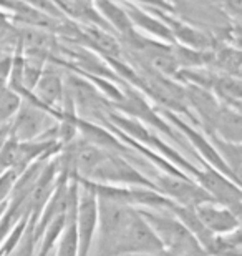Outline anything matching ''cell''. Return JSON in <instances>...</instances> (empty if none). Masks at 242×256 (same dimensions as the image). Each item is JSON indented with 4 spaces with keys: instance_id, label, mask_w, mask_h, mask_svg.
Instances as JSON below:
<instances>
[{
    "instance_id": "3",
    "label": "cell",
    "mask_w": 242,
    "mask_h": 256,
    "mask_svg": "<svg viewBox=\"0 0 242 256\" xmlns=\"http://www.w3.org/2000/svg\"><path fill=\"white\" fill-rule=\"evenodd\" d=\"M158 112L161 114V116L168 122L169 125L174 126V130H178L189 142V145L193 146V150L196 153V156L199 158V162H203V163H206V165L216 168V170L221 172L223 175H226L233 182L241 185V180H238V178L233 175L231 168L226 165L223 158L219 156L218 150L213 146V143L209 142V138L204 135L203 130H199V128L196 125H193L191 122L184 120L183 116H179L178 114H174V112H171V110L159 108Z\"/></svg>"
},
{
    "instance_id": "6",
    "label": "cell",
    "mask_w": 242,
    "mask_h": 256,
    "mask_svg": "<svg viewBox=\"0 0 242 256\" xmlns=\"http://www.w3.org/2000/svg\"><path fill=\"white\" fill-rule=\"evenodd\" d=\"M151 180L159 193L183 206H198L204 202H214L209 193L198 185L191 176H174L158 172L151 176Z\"/></svg>"
},
{
    "instance_id": "15",
    "label": "cell",
    "mask_w": 242,
    "mask_h": 256,
    "mask_svg": "<svg viewBox=\"0 0 242 256\" xmlns=\"http://www.w3.org/2000/svg\"><path fill=\"white\" fill-rule=\"evenodd\" d=\"M206 256H242L241 228L226 234H216Z\"/></svg>"
},
{
    "instance_id": "13",
    "label": "cell",
    "mask_w": 242,
    "mask_h": 256,
    "mask_svg": "<svg viewBox=\"0 0 242 256\" xmlns=\"http://www.w3.org/2000/svg\"><path fill=\"white\" fill-rule=\"evenodd\" d=\"M93 4L98 15L103 18V22L108 25V28L118 38L130 37V35L136 32V28L133 27L131 20L128 17L126 10L123 8V5H118L113 0H93Z\"/></svg>"
},
{
    "instance_id": "19",
    "label": "cell",
    "mask_w": 242,
    "mask_h": 256,
    "mask_svg": "<svg viewBox=\"0 0 242 256\" xmlns=\"http://www.w3.org/2000/svg\"><path fill=\"white\" fill-rule=\"evenodd\" d=\"M15 25L12 24V17H10V12L0 8V32H5V30H10Z\"/></svg>"
},
{
    "instance_id": "20",
    "label": "cell",
    "mask_w": 242,
    "mask_h": 256,
    "mask_svg": "<svg viewBox=\"0 0 242 256\" xmlns=\"http://www.w3.org/2000/svg\"><path fill=\"white\" fill-rule=\"evenodd\" d=\"M126 256H174L168 252H158V253H148V254H126Z\"/></svg>"
},
{
    "instance_id": "17",
    "label": "cell",
    "mask_w": 242,
    "mask_h": 256,
    "mask_svg": "<svg viewBox=\"0 0 242 256\" xmlns=\"http://www.w3.org/2000/svg\"><path fill=\"white\" fill-rule=\"evenodd\" d=\"M17 176H18L17 172H13V170H5L0 173V204L8 200Z\"/></svg>"
},
{
    "instance_id": "7",
    "label": "cell",
    "mask_w": 242,
    "mask_h": 256,
    "mask_svg": "<svg viewBox=\"0 0 242 256\" xmlns=\"http://www.w3.org/2000/svg\"><path fill=\"white\" fill-rule=\"evenodd\" d=\"M50 122L56 120L40 106L30 104L27 100H20L18 108L13 114V122L8 128V133L13 135L18 142L35 140L56 125L55 124L50 126Z\"/></svg>"
},
{
    "instance_id": "8",
    "label": "cell",
    "mask_w": 242,
    "mask_h": 256,
    "mask_svg": "<svg viewBox=\"0 0 242 256\" xmlns=\"http://www.w3.org/2000/svg\"><path fill=\"white\" fill-rule=\"evenodd\" d=\"M96 226H98L96 196L90 190L80 186L78 200H76V238H78V253H76V256H90L96 236Z\"/></svg>"
},
{
    "instance_id": "18",
    "label": "cell",
    "mask_w": 242,
    "mask_h": 256,
    "mask_svg": "<svg viewBox=\"0 0 242 256\" xmlns=\"http://www.w3.org/2000/svg\"><path fill=\"white\" fill-rule=\"evenodd\" d=\"M221 8L226 10L229 14V17H233L236 22H239L241 17V0H219Z\"/></svg>"
},
{
    "instance_id": "14",
    "label": "cell",
    "mask_w": 242,
    "mask_h": 256,
    "mask_svg": "<svg viewBox=\"0 0 242 256\" xmlns=\"http://www.w3.org/2000/svg\"><path fill=\"white\" fill-rule=\"evenodd\" d=\"M203 132H213L218 136L224 138V140H228V142L241 143L242 142L241 110H236V108H231V106L223 105L213 128H211V130H203Z\"/></svg>"
},
{
    "instance_id": "9",
    "label": "cell",
    "mask_w": 242,
    "mask_h": 256,
    "mask_svg": "<svg viewBox=\"0 0 242 256\" xmlns=\"http://www.w3.org/2000/svg\"><path fill=\"white\" fill-rule=\"evenodd\" d=\"M32 94L38 104L43 106L53 118L58 122L61 118V105H63L66 85L63 76L53 65H45L38 82L35 84Z\"/></svg>"
},
{
    "instance_id": "5",
    "label": "cell",
    "mask_w": 242,
    "mask_h": 256,
    "mask_svg": "<svg viewBox=\"0 0 242 256\" xmlns=\"http://www.w3.org/2000/svg\"><path fill=\"white\" fill-rule=\"evenodd\" d=\"M201 163V172L196 183L201 185L206 192L209 193V196L224 206H228L231 212H234L236 214L242 213V190L239 183L233 182L231 178L223 175L221 172H218L216 168Z\"/></svg>"
},
{
    "instance_id": "1",
    "label": "cell",
    "mask_w": 242,
    "mask_h": 256,
    "mask_svg": "<svg viewBox=\"0 0 242 256\" xmlns=\"http://www.w3.org/2000/svg\"><path fill=\"white\" fill-rule=\"evenodd\" d=\"M136 210L156 234L163 252L174 256H206L193 233L168 210Z\"/></svg>"
},
{
    "instance_id": "16",
    "label": "cell",
    "mask_w": 242,
    "mask_h": 256,
    "mask_svg": "<svg viewBox=\"0 0 242 256\" xmlns=\"http://www.w3.org/2000/svg\"><path fill=\"white\" fill-rule=\"evenodd\" d=\"M35 252H37V242L33 236V224L28 222L27 230L20 238L18 244L7 256H35Z\"/></svg>"
},
{
    "instance_id": "2",
    "label": "cell",
    "mask_w": 242,
    "mask_h": 256,
    "mask_svg": "<svg viewBox=\"0 0 242 256\" xmlns=\"http://www.w3.org/2000/svg\"><path fill=\"white\" fill-rule=\"evenodd\" d=\"M86 180L98 183H110V185L123 186H145L158 190L156 185L148 175H145L140 168H136L128 158L118 153L106 152L100 163L93 168Z\"/></svg>"
},
{
    "instance_id": "11",
    "label": "cell",
    "mask_w": 242,
    "mask_h": 256,
    "mask_svg": "<svg viewBox=\"0 0 242 256\" xmlns=\"http://www.w3.org/2000/svg\"><path fill=\"white\" fill-rule=\"evenodd\" d=\"M123 8L126 10L128 17H130L135 28H140L146 35H151V38L154 40L174 45V38L171 32H169V28L154 14H151L149 10H143L140 5L130 2V0H123Z\"/></svg>"
},
{
    "instance_id": "4",
    "label": "cell",
    "mask_w": 242,
    "mask_h": 256,
    "mask_svg": "<svg viewBox=\"0 0 242 256\" xmlns=\"http://www.w3.org/2000/svg\"><path fill=\"white\" fill-rule=\"evenodd\" d=\"M163 252L161 243L136 208L128 206L120 232V256Z\"/></svg>"
},
{
    "instance_id": "10",
    "label": "cell",
    "mask_w": 242,
    "mask_h": 256,
    "mask_svg": "<svg viewBox=\"0 0 242 256\" xmlns=\"http://www.w3.org/2000/svg\"><path fill=\"white\" fill-rule=\"evenodd\" d=\"M201 223L214 234H226L241 228V216L218 202H204L194 206Z\"/></svg>"
},
{
    "instance_id": "12",
    "label": "cell",
    "mask_w": 242,
    "mask_h": 256,
    "mask_svg": "<svg viewBox=\"0 0 242 256\" xmlns=\"http://www.w3.org/2000/svg\"><path fill=\"white\" fill-rule=\"evenodd\" d=\"M78 183L75 178L70 180L68 192V213L66 224L55 246V256H76L78 253V238H76V200H78Z\"/></svg>"
}]
</instances>
